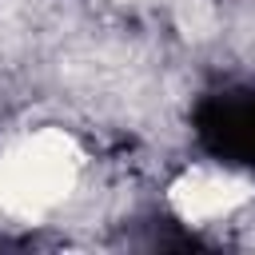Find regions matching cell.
<instances>
[{"mask_svg":"<svg viewBox=\"0 0 255 255\" xmlns=\"http://www.w3.org/2000/svg\"><path fill=\"white\" fill-rule=\"evenodd\" d=\"M175 199H179L183 215H191V219H207V215H223V211H231L235 203H243L247 191H243V183H235L231 175L199 171V175H191V179L175 191Z\"/></svg>","mask_w":255,"mask_h":255,"instance_id":"obj_1","label":"cell"}]
</instances>
